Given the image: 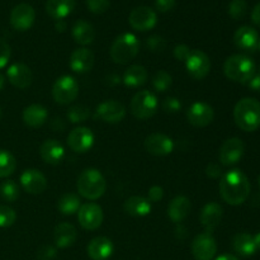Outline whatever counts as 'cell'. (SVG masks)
Segmentation results:
<instances>
[{"instance_id": "cell-1", "label": "cell", "mask_w": 260, "mask_h": 260, "mask_svg": "<svg viewBox=\"0 0 260 260\" xmlns=\"http://www.w3.org/2000/svg\"><path fill=\"white\" fill-rule=\"evenodd\" d=\"M250 194V182L240 169L226 173L220 182V196L228 205H243Z\"/></svg>"}, {"instance_id": "cell-2", "label": "cell", "mask_w": 260, "mask_h": 260, "mask_svg": "<svg viewBox=\"0 0 260 260\" xmlns=\"http://www.w3.org/2000/svg\"><path fill=\"white\" fill-rule=\"evenodd\" d=\"M234 119L243 131H256L260 127V103L254 98L239 101L234 108Z\"/></svg>"}, {"instance_id": "cell-3", "label": "cell", "mask_w": 260, "mask_h": 260, "mask_svg": "<svg viewBox=\"0 0 260 260\" xmlns=\"http://www.w3.org/2000/svg\"><path fill=\"white\" fill-rule=\"evenodd\" d=\"M76 188L81 197L89 201H95L106 193L107 182L99 170L85 169L79 175Z\"/></svg>"}, {"instance_id": "cell-4", "label": "cell", "mask_w": 260, "mask_h": 260, "mask_svg": "<svg viewBox=\"0 0 260 260\" xmlns=\"http://www.w3.org/2000/svg\"><path fill=\"white\" fill-rule=\"evenodd\" d=\"M223 73L230 80L246 84L255 75V65L248 56L233 55L223 63Z\"/></svg>"}, {"instance_id": "cell-5", "label": "cell", "mask_w": 260, "mask_h": 260, "mask_svg": "<svg viewBox=\"0 0 260 260\" xmlns=\"http://www.w3.org/2000/svg\"><path fill=\"white\" fill-rule=\"evenodd\" d=\"M140 51V41L132 33H123L118 36L112 43L109 55L116 63L126 65L134 60Z\"/></svg>"}, {"instance_id": "cell-6", "label": "cell", "mask_w": 260, "mask_h": 260, "mask_svg": "<svg viewBox=\"0 0 260 260\" xmlns=\"http://www.w3.org/2000/svg\"><path fill=\"white\" fill-rule=\"evenodd\" d=\"M159 108V102H157L156 95L150 90L137 91L129 103V109L131 113L136 117L137 119H149L156 113Z\"/></svg>"}, {"instance_id": "cell-7", "label": "cell", "mask_w": 260, "mask_h": 260, "mask_svg": "<svg viewBox=\"0 0 260 260\" xmlns=\"http://www.w3.org/2000/svg\"><path fill=\"white\" fill-rule=\"evenodd\" d=\"M79 95V84L73 76L63 75L55 81L52 86V96L56 103L69 104Z\"/></svg>"}, {"instance_id": "cell-8", "label": "cell", "mask_w": 260, "mask_h": 260, "mask_svg": "<svg viewBox=\"0 0 260 260\" xmlns=\"http://www.w3.org/2000/svg\"><path fill=\"white\" fill-rule=\"evenodd\" d=\"M185 68L188 74L196 80H202L211 70L210 57L201 50H192L185 60Z\"/></svg>"}, {"instance_id": "cell-9", "label": "cell", "mask_w": 260, "mask_h": 260, "mask_svg": "<svg viewBox=\"0 0 260 260\" xmlns=\"http://www.w3.org/2000/svg\"><path fill=\"white\" fill-rule=\"evenodd\" d=\"M78 220L81 228L94 231L101 228L103 222V210L96 203L88 202L85 205H81L78 211Z\"/></svg>"}, {"instance_id": "cell-10", "label": "cell", "mask_w": 260, "mask_h": 260, "mask_svg": "<svg viewBox=\"0 0 260 260\" xmlns=\"http://www.w3.org/2000/svg\"><path fill=\"white\" fill-rule=\"evenodd\" d=\"M36 19V12L29 4L22 3L15 5L10 12V25L15 30L24 32L33 25Z\"/></svg>"}, {"instance_id": "cell-11", "label": "cell", "mask_w": 260, "mask_h": 260, "mask_svg": "<svg viewBox=\"0 0 260 260\" xmlns=\"http://www.w3.org/2000/svg\"><path fill=\"white\" fill-rule=\"evenodd\" d=\"M128 22L134 29L140 30V32H146V30L152 29L156 25L157 15L151 8L137 7L129 13Z\"/></svg>"}, {"instance_id": "cell-12", "label": "cell", "mask_w": 260, "mask_h": 260, "mask_svg": "<svg viewBox=\"0 0 260 260\" xmlns=\"http://www.w3.org/2000/svg\"><path fill=\"white\" fill-rule=\"evenodd\" d=\"M217 253V244L210 233L200 234L192 243V254L197 260H212Z\"/></svg>"}, {"instance_id": "cell-13", "label": "cell", "mask_w": 260, "mask_h": 260, "mask_svg": "<svg viewBox=\"0 0 260 260\" xmlns=\"http://www.w3.org/2000/svg\"><path fill=\"white\" fill-rule=\"evenodd\" d=\"M244 142L238 137H231L226 140L220 149V162L225 167H231V165L238 164L244 155Z\"/></svg>"}, {"instance_id": "cell-14", "label": "cell", "mask_w": 260, "mask_h": 260, "mask_svg": "<svg viewBox=\"0 0 260 260\" xmlns=\"http://www.w3.org/2000/svg\"><path fill=\"white\" fill-rule=\"evenodd\" d=\"M68 145L74 152L84 154L94 145V134L88 127H76L68 136Z\"/></svg>"}, {"instance_id": "cell-15", "label": "cell", "mask_w": 260, "mask_h": 260, "mask_svg": "<svg viewBox=\"0 0 260 260\" xmlns=\"http://www.w3.org/2000/svg\"><path fill=\"white\" fill-rule=\"evenodd\" d=\"M144 146L149 154L155 156H167L174 150V141L172 137L164 134H151L145 139Z\"/></svg>"}, {"instance_id": "cell-16", "label": "cell", "mask_w": 260, "mask_h": 260, "mask_svg": "<svg viewBox=\"0 0 260 260\" xmlns=\"http://www.w3.org/2000/svg\"><path fill=\"white\" fill-rule=\"evenodd\" d=\"M96 116L107 123H119L126 117V107L118 101H104L96 107Z\"/></svg>"}, {"instance_id": "cell-17", "label": "cell", "mask_w": 260, "mask_h": 260, "mask_svg": "<svg viewBox=\"0 0 260 260\" xmlns=\"http://www.w3.org/2000/svg\"><path fill=\"white\" fill-rule=\"evenodd\" d=\"M215 112L210 104L205 102H196L187 111V118L192 126L206 127L213 121Z\"/></svg>"}, {"instance_id": "cell-18", "label": "cell", "mask_w": 260, "mask_h": 260, "mask_svg": "<svg viewBox=\"0 0 260 260\" xmlns=\"http://www.w3.org/2000/svg\"><path fill=\"white\" fill-rule=\"evenodd\" d=\"M20 184L25 192L30 194H41L47 188V179L40 170L27 169L20 175Z\"/></svg>"}, {"instance_id": "cell-19", "label": "cell", "mask_w": 260, "mask_h": 260, "mask_svg": "<svg viewBox=\"0 0 260 260\" xmlns=\"http://www.w3.org/2000/svg\"><path fill=\"white\" fill-rule=\"evenodd\" d=\"M7 76L9 83L15 88L24 90L28 86H30L33 80V75L30 69L24 63H13L8 68Z\"/></svg>"}, {"instance_id": "cell-20", "label": "cell", "mask_w": 260, "mask_h": 260, "mask_svg": "<svg viewBox=\"0 0 260 260\" xmlns=\"http://www.w3.org/2000/svg\"><path fill=\"white\" fill-rule=\"evenodd\" d=\"M69 65L74 73L84 74L91 70L94 65V53L89 48L80 47L73 51Z\"/></svg>"}, {"instance_id": "cell-21", "label": "cell", "mask_w": 260, "mask_h": 260, "mask_svg": "<svg viewBox=\"0 0 260 260\" xmlns=\"http://www.w3.org/2000/svg\"><path fill=\"white\" fill-rule=\"evenodd\" d=\"M223 210L221 205L216 202H210L202 208L201 212L200 220L202 226L205 228L206 233H212L218 225H220L221 220H222Z\"/></svg>"}, {"instance_id": "cell-22", "label": "cell", "mask_w": 260, "mask_h": 260, "mask_svg": "<svg viewBox=\"0 0 260 260\" xmlns=\"http://www.w3.org/2000/svg\"><path fill=\"white\" fill-rule=\"evenodd\" d=\"M113 243L106 236L94 238L89 243L86 251L91 260H107L113 253Z\"/></svg>"}, {"instance_id": "cell-23", "label": "cell", "mask_w": 260, "mask_h": 260, "mask_svg": "<svg viewBox=\"0 0 260 260\" xmlns=\"http://www.w3.org/2000/svg\"><path fill=\"white\" fill-rule=\"evenodd\" d=\"M40 155L45 162L57 165L65 156V149L57 140H46L40 147Z\"/></svg>"}, {"instance_id": "cell-24", "label": "cell", "mask_w": 260, "mask_h": 260, "mask_svg": "<svg viewBox=\"0 0 260 260\" xmlns=\"http://www.w3.org/2000/svg\"><path fill=\"white\" fill-rule=\"evenodd\" d=\"M258 32L254 28L249 27V25L240 27L236 30L235 35H234V42H235V45L240 50L248 51V52H251V51H254L258 47Z\"/></svg>"}, {"instance_id": "cell-25", "label": "cell", "mask_w": 260, "mask_h": 260, "mask_svg": "<svg viewBox=\"0 0 260 260\" xmlns=\"http://www.w3.org/2000/svg\"><path fill=\"white\" fill-rule=\"evenodd\" d=\"M78 238V233L76 229L74 228L71 223L63 222L60 223L55 228V233H53V240L57 248L66 249L69 246L73 245Z\"/></svg>"}, {"instance_id": "cell-26", "label": "cell", "mask_w": 260, "mask_h": 260, "mask_svg": "<svg viewBox=\"0 0 260 260\" xmlns=\"http://www.w3.org/2000/svg\"><path fill=\"white\" fill-rule=\"evenodd\" d=\"M190 211V201L185 196H178L168 206V216L173 222H182Z\"/></svg>"}, {"instance_id": "cell-27", "label": "cell", "mask_w": 260, "mask_h": 260, "mask_svg": "<svg viewBox=\"0 0 260 260\" xmlns=\"http://www.w3.org/2000/svg\"><path fill=\"white\" fill-rule=\"evenodd\" d=\"M47 109L41 104H30V106L25 107L23 111V121L32 128H38V127L43 126L45 122L47 121Z\"/></svg>"}, {"instance_id": "cell-28", "label": "cell", "mask_w": 260, "mask_h": 260, "mask_svg": "<svg viewBox=\"0 0 260 260\" xmlns=\"http://www.w3.org/2000/svg\"><path fill=\"white\" fill-rule=\"evenodd\" d=\"M75 8V0H47L46 12L51 18L56 20H62L71 14Z\"/></svg>"}, {"instance_id": "cell-29", "label": "cell", "mask_w": 260, "mask_h": 260, "mask_svg": "<svg viewBox=\"0 0 260 260\" xmlns=\"http://www.w3.org/2000/svg\"><path fill=\"white\" fill-rule=\"evenodd\" d=\"M123 208L128 215L135 216V217H144L151 212V203L147 198L134 196L126 200Z\"/></svg>"}, {"instance_id": "cell-30", "label": "cell", "mask_w": 260, "mask_h": 260, "mask_svg": "<svg viewBox=\"0 0 260 260\" xmlns=\"http://www.w3.org/2000/svg\"><path fill=\"white\" fill-rule=\"evenodd\" d=\"M95 37L94 27L86 20H78L73 27V38L81 46L90 45Z\"/></svg>"}, {"instance_id": "cell-31", "label": "cell", "mask_w": 260, "mask_h": 260, "mask_svg": "<svg viewBox=\"0 0 260 260\" xmlns=\"http://www.w3.org/2000/svg\"><path fill=\"white\" fill-rule=\"evenodd\" d=\"M233 248L239 255L251 256L255 254L256 248L254 244V239L250 234L240 233L236 234L233 238Z\"/></svg>"}, {"instance_id": "cell-32", "label": "cell", "mask_w": 260, "mask_h": 260, "mask_svg": "<svg viewBox=\"0 0 260 260\" xmlns=\"http://www.w3.org/2000/svg\"><path fill=\"white\" fill-rule=\"evenodd\" d=\"M147 80V70L141 65H132L124 71L123 83L128 88H139Z\"/></svg>"}, {"instance_id": "cell-33", "label": "cell", "mask_w": 260, "mask_h": 260, "mask_svg": "<svg viewBox=\"0 0 260 260\" xmlns=\"http://www.w3.org/2000/svg\"><path fill=\"white\" fill-rule=\"evenodd\" d=\"M81 207V201L79 196L74 194V193H66L62 197L58 200L57 208L62 215L70 216L78 212L79 208Z\"/></svg>"}, {"instance_id": "cell-34", "label": "cell", "mask_w": 260, "mask_h": 260, "mask_svg": "<svg viewBox=\"0 0 260 260\" xmlns=\"http://www.w3.org/2000/svg\"><path fill=\"white\" fill-rule=\"evenodd\" d=\"M17 168V160L14 155L7 150H0V178H7L14 173Z\"/></svg>"}, {"instance_id": "cell-35", "label": "cell", "mask_w": 260, "mask_h": 260, "mask_svg": "<svg viewBox=\"0 0 260 260\" xmlns=\"http://www.w3.org/2000/svg\"><path fill=\"white\" fill-rule=\"evenodd\" d=\"M0 196L7 202H15L19 197V188L13 180H5L0 184Z\"/></svg>"}, {"instance_id": "cell-36", "label": "cell", "mask_w": 260, "mask_h": 260, "mask_svg": "<svg viewBox=\"0 0 260 260\" xmlns=\"http://www.w3.org/2000/svg\"><path fill=\"white\" fill-rule=\"evenodd\" d=\"M151 81L155 90L162 93V91H167L170 88V85H172V75L165 70H159L152 76Z\"/></svg>"}, {"instance_id": "cell-37", "label": "cell", "mask_w": 260, "mask_h": 260, "mask_svg": "<svg viewBox=\"0 0 260 260\" xmlns=\"http://www.w3.org/2000/svg\"><path fill=\"white\" fill-rule=\"evenodd\" d=\"M89 117H90V109L85 106H81V104L71 107L68 112L69 121L73 122V123H81V122H85Z\"/></svg>"}, {"instance_id": "cell-38", "label": "cell", "mask_w": 260, "mask_h": 260, "mask_svg": "<svg viewBox=\"0 0 260 260\" xmlns=\"http://www.w3.org/2000/svg\"><path fill=\"white\" fill-rule=\"evenodd\" d=\"M246 13H248V3L245 0H233L229 5V14L233 19H243Z\"/></svg>"}, {"instance_id": "cell-39", "label": "cell", "mask_w": 260, "mask_h": 260, "mask_svg": "<svg viewBox=\"0 0 260 260\" xmlns=\"http://www.w3.org/2000/svg\"><path fill=\"white\" fill-rule=\"evenodd\" d=\"M17 220V213L9 206H0V228H10Z\"/></svg>"}, {"instance_id": "cell-40", "label": "cell", "mask_w": 260, "mask_h": 260, "mask_svg": "<svg viewBox=\"0 0 260 260\" xmlns=\"http://www.w3.org/2000/svg\"><path fill=\"white\" fill-rule=\"evenodd\" d=\"M146 45L149 47L150 51L152 52H161V51L165 50L167 47V42H165L164 38L161 36H151V37L147 38Z\"/></svg>"}, {"instance_id": "cell-41", "label": "cell", "mask_w": 260, "mask_h": 260, "mask_svg": "<svg viewBox=\"0 0 260 260\" xmlns=\"http://www.w3.org/2000/svg\"><path fill=\"white\" fill-rule=\"evenodd\" d=\"M89 10L94 14H102L106 12L111 5V0H86Z\"/></svg>"}, {"instance_id": "cell-42", "label": "cell", "mask_w": 260, "mask_h": 260, "mask_svg": "<svg viewBox=\"0 0 260 260\" xmlns=\"http://www.w3.org/2000/svg\"><path fill=\"white\" fill-rule=\"evenodd\" d=\"M161 107L167 113H177L182 108V103L179 102V99L174 98V96H168L164 99Z\"/></svg>"}, {"instance_id": "cell-43", "label": "cell", "mask_w": 260, "mask_h": 260, "mask_svg": "<svg viewBox=\"0 0 260 260\" xmlns=\"http://www.w3.org/2000/svg\"><path fill=\"white\" fill-rule=\"evenodd\" d=\"M57 256V250L51 245H42L37 251L38 260H55Z\"/></svg>"}, {"instance_id": "cell-44", "label": "cell", "mask_w": 260, "mask_h": 260, "mask_svg": "<svg viewBox=\"0 0 260 260\" xmlns=\"http://www.w3.org/2000/svg\"><path fill=\"white\" fill-rule=\"evenodd\" d=\"M10 55H12L10 46L3 38H0V69L5 68L8 65L10 60Z\"/></svg>"}, {"instance_id": "cell-45", "label": "cell", "mask_w": 260, "mask_h": 260, "mask_svg": "<svg viewBox=\"0 0 260 260\" xmlns=\"http://www.w3.org/2000/svg\"><path fill=\"white\" fill-rule=\"evenodd\" d=\"M190 48L188 47L187 45H184V43H180V45H177L174 48V57L177 58V60L179 61H184L188 58V56H189L190 53Z\"/></svg>"}, {"instance_id": "cell-46", "label": "cell", "mask_w": 260, "mask_h": 260, "mask_svg": "<svg viewBox=\"0 0 260 260\" xmlns=\"http://www.w3.org/2000/svg\"><path fill=\"white\" fill-rule=\"evenodd\" d=\"M164 197V190L160 185H152L149 189V201L151 202H159Z\"/></svg>"}, {"instance_id": "cell-47", "label": "cell", "mask_w": 260, "mask_h": 260, "mask_svg": "<svg viewBox=\"0 0 260 260\" xmlns=\"http://www.w3.org/2000/svg\"><path fill=\"white\" fill-rule=\"evenodd\" d=\"M175 0H156L155 5H156V9L161 13H167L169 10H172L175 7Z\"/></svg>"}, {"instance_id": "cell-48", "label": "cell", "mask_w": 260, "mask_h": 260, "mask_svg": "<svg viewBox=\"0 0 260 260\" xmlns=\"http://www.w3.org/2000/svg\"><path fill=\"white\" fill-rule=\"evenodd\" d=\"M206 173H207L208 177L212 178V179H217V178H220L221 174H222V170H221L220 165L215 164V162H211V164L207 165Z\"/></svg>"}, {"instance_id": "cell-49", "label": "cell", "mask_w": 260, "mask_h": 260, "mask_svg": "<svg viewBox=\"0 0 260 260\" xmlns=\"http://www.w3.org/2000/svg\"><path fill=\"white\" fill-rule=\"evenodd\" d=\"M246 85H248L251 90L260 91V75L259 74H255V75H254L253 78H251L250 80L246 83Z\"/></svg>"}, {"instance_id": "cell-50", "label": "cell", "mask_w": 260, "mask_h": 260, "mask_svg": "<svg viewBox=\"0 0 260 260\" xmlns=\"http://www.w3.org/2000/svg\"><path fill=\"white\" fill-rule=\"evenodd\" d=\"M251 20H253L254 24L260 27V3L253 9V13H251Z\"/></svg>"}, {"instance_id": "cell-51", "label": "cell", "mask_w": 260, "mask_h": 260, "mask_svg": "<svg viewBox=\"0 0 260 260\" xmlns=\"http://www.w3.org/2000/svg\"><path fill=\"white\" fill-rule=\"evenodd\" d=\"M216 260H239V258H236L235 255H231V254H223V255L218 256Z\"/></svg>"}, {"instance_id": "cell-52", "label": "cell", "mask_w": 260, "mask_h": 260, "mask_svg": "<svg viewBox=\"0 0 260 260\" xmlns=\"http://www.w3.org/2000/svg\"><path fill=\"white\" fill-rule=\"evenodd\" d=\"M253 239H254V244H255L256 250L260 251V233L255 234V235L253 236Z\"/></svg>"}, {"instance_id": "cell-53", "label": "cell", "mask_w": 260, "mask_h": 260, "mask_svg": "<svg viewBox=\"0 0 260 260\" xmlns=\"http://www.w3.org/2000/svg\"><path fill=\"white\" fill-rule=\"evenodd\" d=\"M65 28H66L65 23H63L62 20H58V23H57V24H56V29L60 30V32H62V30L65 29Z\"/></svg>"}, {"instance_id": "cell-54", "label": "cell", "mask_w": 260, "mask_h": 260, "mask_svg": "<svg viewBox=\"0 0 260 260\" xmlns=\"http://www.w3.org/2000/svg\"><path fill=\"white\" fill-rule=\"evenodd\" d=\"M4 85H5V78H4V75H3V74L0 73V90H2V89L4 88Z\"/></svg>"}, {"instance_id": "cell-55", "label": "cell", "mask_w": 260, "mask_h": 260, "mask_svg": "<svg viewBox=\"0 0 260 260\" xmlns=\"http://www.w3.org/2000/svg\"><path fill=\"white\" fill-rule=\"evenodd\" d=\"M2 117H3V111H2V107H0V121H2Z\"/></svg>"}, {"instance_id": "cell-56", "label": "cell", "mask_w": 260, "mask_h": 260, "mask_svg": "<svg viewBox=\"0 0 260 260\" xmlns=\"http://www.w3.org/2000/svg\"><path fill=\"white\" fill-rule=\"evenodd\" d=\"M258 48H259V51H260V38H259V41H258Z\"/></svg>"}, {"instance_id": "cell-57", "label": "cell", "mask_w": 260, "mask_h": 260, "mask_svg": "<svg viewBox=\"0 0 260 260\" xmlns=\"http://www.w3.org/2000/svg\"><path fill=\"white\" fill-rule=\"evenodd\" d=\"M259 185H260V175H259Z\"/></svg>"}, {"instance_id": "cell-58", "label": "cell", "mask_w": 260, "mask_h": 260, "mask_svg": "<svg viewBox=\"0 0 260 260\" xmlns=\"http://www.w3.org/2000/svg\"><path fill=\"white\" fill-rule=\"evenodd\" d=\"M259 75H260V70H259Z\"/></svg>"}]
</instances>
